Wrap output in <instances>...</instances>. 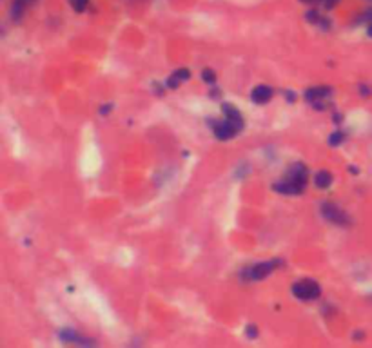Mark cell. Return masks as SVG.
<instances>
[{
	"instance_id": "1",
	"label": "cell",
	"mask_w": 372,
	"mask_h": 348,
	"mask_svg": "<svg viewBox=\"0 0 372 348\" xmlns=\"http://www.w3.org/2000/svg\"><path fill=\"white\" fill-rule=\"evenodd\" d=\"M307 187V167L303 164H294L282 182L274 184V190L280 194H302Z\"/></svg>"
},
{
	"instance_id": "2",
	"label": "cell",
	"mask_w": 372,
	"mask_h": 348,
	"mask_svg": "<svg viewBox=\"0 0 372 348\" xmlns=\"http://www.w3.org/2000/svg\"><path fill=\"white\" fill-rule=\"evenodd\" d=\"M292 294L302 301H312V299L320 298L321 288L312 279H300L292 285Z\"/></svg>"
},
{
	"instance_id": "3",
	"label": "cell",
	"mask_w": 372,
	"mask_h": 348,
	"mask_svg": "<svg viewBox=\"0 0 372 348\" xmlns=\"http://www.w3.org/2000/svg\"><path fill=\"white\" fill-rule=\"evenodd\" d=\"M212 123V131H214V136L218 140H229L234 138L242 129H244V123H238L234 120H229L225 118L222 122H211Z\"/></svg>"
},
{
	"instance_id": "4",
	"label": "cell",
	"mask_w": 372,
	"mask_h": 348,
	"mask_svg": "<svg viewBox=\"0 0 372 348\" xmlns=\"http://www.w3.org/2000/svg\"><path fill=\"white\" fill-rule=\"evenodd\" d=\"M280 265L276 260H270V261H262V263H256V265H250L249 268H245L244 270V278L249 279V281H258V279H263L267 278L272 270H274L276 266Z\"/></svg>"
},
{
	"instance_id": "5",
	"label": "cell",
	"mask_w": 372,
	"mask_h": 348,
	"mask_svg": "<svg viewBox=\"0 0 372 348\" xmlns=\"http://www.w3.org/2000/svg\"><path fill=\"white\" fill-rule=\"evenodd\" d=\"M321 214L327 218L331 223H336V225H347L349 223V216L340 209V207H336L334 203H329L325 202L321 205Z\"/></svg>"
},
{
	"instance_id": "6",
	"label": "cell",
	"mask_w": 372,
	"mask_h": 348,
	"mask_svg": "<svg viewBox=\"0 0 372 348\" xmlns=\"http://www.w3.org/2000/svg\"><path fill=\"white\" fill-rule=\"evenodd\" d=\"M58 336H60V339L64 343H75V345H82V347H93V345H95L93 339L80 336L75 330H62Z\"/></svg>"
},
{
	"instance_id": "7",
	"label": "cell",
	"mask_w": 372,
	"mask_h": 348,
	"mask_svg": "<svg viewBox=\"0 0 372 348\" xmlns=\"http://www.w3.org/2000/svg\"><path fill=\"white\" fill-rule=\"evenodd\" d=\"M250 98L254 103H267L272 98V89L269 85H258L254 87V91L250 93Z\"/></svg>"
},
{
	"instance_id": "8",
	"label": "cell",
	"mask_w": 372,
	"mask_h": 348,
	"mask_svg": "<svg viewBox=\"0 0 372 348\" xmlns=\"http://www.w3.org/2000/svg\"><path fill=\"white\" fill-rule=\"evenodd\" d=\"M331 96V89L329 87H310L305 91V100L309 103H316V102H323V98Z\"/></svg>"
},
{
	"instance_id": "9",
	"label": "cell",
	"mask_w": 372,
	"mask_h": 348,
	"mask_svg": "<svg viewBox=\"0 0 372 348\" xmlns=\"http://www.w3.org/2000/svg\"><path fill=\"white\" fill-rule=\"evenodd\" d=\"M222 111H224L225 118H229V120H234V122H238V123H244L242 113H240V111H238L234 105H231V103H224V105H222Z\"/></svg>"
},
{
	"instance_id": "10",
	"label": "cell",
	"mask_w": 372,
	"mask_h": 348,
	"mask_svg": "<svg viewBox=\"0 0 372 348\" xmlns=\"http://www.w3.org/2000/svg\"><path fill=\"white\" fill-rule=\"evenodd\" d=\"M314 184L318 189H327V187H331V184H332V174L327 171H320L314 178Z\"/></svg>"
},
{
	"instance_id": "11",
	"label": "cell",
	"mask_w": 372,
	"mask_h": 348,
	"mask_svg": "<svg viewBox=\"0 0 372 348\" xmlns=\"http://www.w3.org/2000/svg\"><path fill=\"white\" fill-rule=\"evenodd\" d=\"M305 19H307L309 22H312V24L321 25V27H325V29H327V27H329V22H327V20H323V19H321V17H320V15H318V13H316V11H309V13H305Z\"/></svg>"
},
{
	"instance_id": "12",
	"label": "cell",
	"mask_w": 372,
	"mask_h": 348,
	"mask_svg": "<svg viewBox=\"0 0 372 348\" xmlns=\"http://www.w3.org/2000/svg\"><path fill=\"white\" fill-rule=\"evenodd\" d=\"M341 142H343V134H341L340 131H336L334 134H331V138H329V143H331L332 147L340 145Z\"/></svg>"
},
{
	"instance_id": "13",
	"label": "cell",
	"mask_w": 372,
	"mask_h": 348,
	"mask_svg": "<svg viewBox=\"0 0 372 348\" xmlns=\"http://www.w3.org/2000/svg\"><path fill=\"white\" fill-rule=\"evenodd\" d=\"M71 6L75 7L78 13H82L85 9V6H87V0H71Z\"/></svg>"
},
{
	"instance_id": "14",
	"label": "cell",
	"mask_w": 372,
	"mask_h": 348,
	"mask_svg": "<svg viewBox=\"0 0 372 348\" xmlns=\"http://www.w3.org/2000/svg\"><path fill=\"white\" fill-rule=\"evenodd\" d=\"M202 78H204L207 83H214V80H216V75H214L211 69H206L204 73H202Z\"/></svg>"
},
{
	"instance_id": "15",
	"label": "cell",
	"mask_w": 372,
	"mask_h": 348,
	"mask_svg": "<svg viewBox=\"0 0 372 348\" xmlns=\"http://www.w3.org/2000/svg\"><path fill=\"white\" fill-rule=\"evenodd\" d=\"M173 75L176 76V78H178L180 82H182V80H187V78L191 76V73H189L187 69H178V71H174Z\"/></svg>"
},
{
	"instance_id": "16",
	"label": "cell",
	"mask_w": 372,
	"mask_h": 348,
	"mask_svg": "<svg viewBox=\"0 0 372 348\" xmlns=\"http://www.w3.org/2000/svg\"><path fill=\"white\" fill-rule=\"evenodd\" d=\"M245 332L249 334V337H256V328H254V327H249V328L245 330Z\"/></svg>"
},
{
	"instance_id": "17",
	"label": "cell",
	"mask_w": 372,
	"mask_h": 348,
	"mask_svg": "<svg viewBox=\"0 0 372 348\" xmlns=\"http://www.w3.org/2000/svg\"><path fill=\"white\" fill-rule=\"evenodd\" d=\"M367 20H369V35L372 37V13L369 15V17H367Z\"/></svg>"
},
{
	"instance_id": "18",
	"label": "cell",
	"mask_w": 372,
	"mask_h": 348,
	"mask_svg": "<svg viewBox=\"0 0 372 348\" xmlns=\"http://www.w3.org/2000/svg\"><path fill=\"white\" fill-rule=\"evenodd\" d=\"M300 2H316V0H300Z\"/></svg>"
},
{
	"instance_id": "19",
	"label": "cell",
	"mask_w": 372,
	"mask_h": 348,
	"mask_svg": "<svg viewBox=\"0 0 372 348\" xmlns=\"http://www.w3.org/2000/svg\"><path fill=\"white\" fill-rule=\"evenodd\" d=\"M20 2H24V4H27V2H31V0H20Z\"/></svg>"
}]
</instances>
